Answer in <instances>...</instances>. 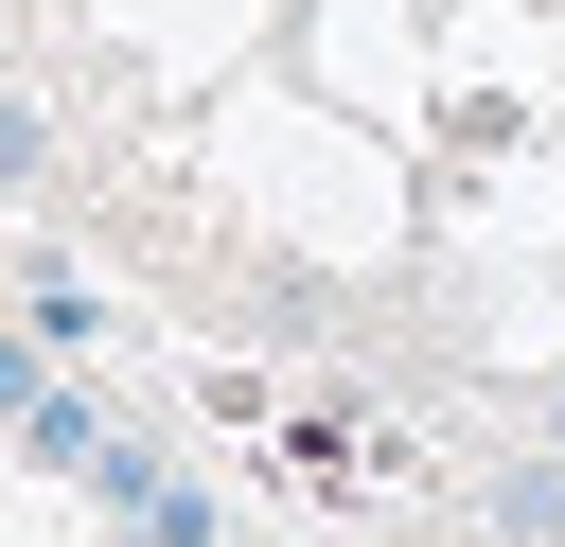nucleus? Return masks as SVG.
<instances>
[{
    "mask_svg": "<svg viewBox=\"0 0 565 547\" xmlns=\"http://www.w3.org/2000/svg\"><path fill=\"white\" fill-rule=\"evenodd\" d=\"M18 176H35V106H0V194H18Z\"/></svg>",
    "mask_w": 565,
    "mask_h": 547,
    "instance_id": "39448f33",
    "label": "nucleus"
},
{
    "mask_svg": "<svg viewBox=\"0 0 565 547\" xmlns=\"http://www.w3.org/2000/svg\"><path fill=\"white\" fill-rule=\"evenodd\" d=\"M18 441H35V476H88V459H106L124 423H106L88 388H35V423H18Z\"/></svg>",
    "mask_w": 565,
    "mask_h": 547,
    "instance_id": "f257e3e1",
    "label": "nucleus"
},
{
    "mask_svg": "<svg viewBox=\"0 0 565 547\" xmlns=\"http://www.w3.org/2000/svg\"><path fill=\"white\" fill-rule=\"evenodd\" d=\"M494 529H512V547H565V459H512V476H494Z\"/></svg>",
    "mask_w": 565,
    "mask_h": 547,
    "instance_id": "f03ea898",
    "label": "nucleus"
},
{
    "mask_svg": "<svg viewBox=\"0 0 565 547\" xmlns=\"http://www.w3.org/2000/svg\"><path fill=\"white\" fill-rule=\"evenodd\" d=\"M18 318H35L53 353H88V335H106V300H88V282H53V265H35V300H18Z\"/></svg>",
    "mask_w": 565,
    "mask_h": 547,
    "instance_id": "7ed1b4c3",
    "label": "nucleus"
},
{
    "mask_svg": "<svg viewBox=\"0 0 565 547\" xmlns=\"http://www.w3.org/2000/svg\"><path fill=\"white\" fill-rule=\"evenodd\" d=\"M35 388H53V335L18 318V335H0V423H35Z\"/></svg>",
    "mask_w": 565,
    "mask_h": 547,
    "instance_id": "20e7f679",
    "label": "nucleus"
}]
</instances>
